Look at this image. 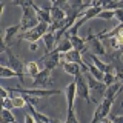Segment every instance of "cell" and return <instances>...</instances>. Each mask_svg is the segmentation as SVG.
Instances as JSON below:
<instances>
[{
    "instance_id": "obj_28",
    "label": "cell",
    "mask_w": 123,
    "mask_h": 123,
    "mask_svg": "<svg viewBox=\"0 0 123 123\" xmlns=\"http://www.w3.org/2000/svg\"><path fill=\"white\" fill-rule=\"evenodd\" d=\"M8 95H9L8 89H5V88H2V86H0V98H6Z\"/></svg>"
},
{
    "instance_id": "obj_21",
    "label": "cell",
    "mask_w": 123,
    "mask_h": 123,
    "mask_svg": "<svg viewBox=\"0 0 123 123\" xmlns=\"http://www.w3.org/2000/svg\"><path fill=\"white\" fill-rule=\"evenodd\" d=\"M115 82H120V80L115 77V74L114 72H106V74H103V79H102V83L105 85V88H108V86H111L112 83H115Z\"/></svg>"
},
{
    "instance_id": "obj_26",
    "label": "cell",
    "mask_w": 123,
    "mask_h": 123,
    "mask_svg": "<svg viewBox=\"0 0 123 123\" xmlns=\"http://www.w3.org/2000/svg\"><path fill=\"white\" fill-rule=\"evenodd\" d=\"M2 109H6V111H12V103H11V98L8 95L6 98H3V108Z\"/></svg>"
},
{
    "instance_id": "obj_23",
    "label": "cell",
    "mask_w": 123,
    "mask_h": 123,
    "mask_svg": "<svg viewBox=\"0 0 123 123\" xmlns=\"http://www.w3.org/2000/svg\"><path fill=\"white\" fill-rule=\"evenodd\" d=\"M95 18H103V20H109V18H114V11H100Z\"/></svg>"
},
{
    "instance_id": "obj_27",
    "label": "cell",
    "mask_w": 123,
    "mask_h": 123,
    "mask_svg": "<svg viewBox=\"0 0 123 123\" xmlns=\"http://www.w3.org/2000/svg\"><path fill=\"white\" fill-rule=\"evenodd\" d=\"M114 17L118 20V23H123V9H115L114 11Z\"/></svg>"
},
{
    "instance_id": "obj_10",
    "label": "cell",
    "mask_w": 123,
    "mask_h": 123,
    "mask_svg": "<svg viewBox=\"0 0 123 123\" xmlns=\"http://www.w3.org/2000/svg\"><path fill=\"white\" fill-rule=\"evenodd\" d=\"M20 32V25H12V26H8L5 29V34H3V43L6 46L11 45V42H12V38L17 36V34Z\"/></svg>"
},
{
    "instance_id": "obj_9",
    "label": "cell",
    "mask_w": 123,
    "mask_h": 123,
    "mask_svg": "<svg viewBox=\"0 0 123 123\" xmlns=\"http://www.w3.org/2000/svg\"><path fill=\"white\" fill-rule=\"evenodd\" d=\"M65 95H66V103H68V111L74 109V100H75V83L71 82L65 89Z\"/></svg>"
},
{
    "instance_id": "obj_8",
    "label": "cell",
    "mask_w": 123,
    "mask_h": 123,
    "mask_svg": "<svg viewBox=\"0 0 123 123\" xmlns=\"http://www.w3.org/2000/svg\"><path fill=\"white\" fill-rule=\"evenodd\" d=\"M120 91H122V82H115V83H112L111 86H108L106 89H105V98H103V100H108V102L114 103L115 97L120 94Z\"/></svg>"
},
{
    "instance_id": "obj_29",
    "label": "cell",
    "mask_w": 123,
    "mask_h": 123,
    "mask_svg": "<svg viewBox=\"0 0 123 123\" xmlns=\"http://www.w3.org/2000/svg\"><path fill=\"white\" fill-rule=\"evenodd\" d=\"M25 123H36V120H34V118L31 117L28 112H26V114H25Z\"/></svg>"
},
{
    "instance_id": "obj_25",
    "label": "cell",
    "mask_w": 123,
    "mask_h": 123,
    "mask_svg": "<svg viewBox=\"0 0 123 123\" xmlns=\"http://www.w3.org/2000/svg\"><path fill=\"white\" fill-rule=\"evenodd\" d=\"M108 120L111 123H123V115H114V114H108Z\"/></svg>"
},
{
    "instance_id": "obj_32",
    "label": "cell",
    "mask_w": 123,
    "mask_h": 123,
    "mask_svg": "<svg viewBox=\"0 0 123 123\" xmlns=\"http://www.w3.org/2000/svg\"><path fill=\"white\" fill-rule=\"evenodd\" d=\"M3 8H5V3H0V22H2V12H3Z\"/></svg>"
},
{
    "instance_id": "obj_1",
    "label": "cell",
    "mask_w": 123,
    "mask_h": 123,
    "mask_svg": "<svg viewBox=\"0 0 123 123\" xmlns=\"http://www.w3.org/2000/svg\"><path fill=\"white\" fill-rule=\"evenodd\" d=\"M32 3L34 2H23V0L12 2V5L22 8V20L18 23V25H20V34L36 28L37 23H38V18H37L36 12H34V9H32Z\"/></svg>"
},
{
    "instance_id": "obj_14",
    "label": "cell",
    "mask_w": 123,
    "mask_h": 123,
    "mask_svg": "<svg viewBox=\"0 0 123 123\" xmlns=\"http://www.w3.org/2000/svg\"><path fill=\"white\" fill-rule=\"evenodd\" d=\"M32 9H34V12H36V15H37L38 22H43V23H46V25H51V17H49V12L43 11L40 6H37L36 3H32Z\"/></svg>"
},
{
    "instance_id": "obj_17",
    "label": "cell",
    "mask_w": 123,
    "mask_h": 123,
    "mask_svg": "<svg viewBox=\"0 0 123 123\" xmlns=\"http://www.w3.org/2000/svg\"><path fill=\"white\" fill-rule=\"evenodd\" d=\"M102 11H115V9H123V2H102Z\"/></svg>"
},
{
    "instance_id": "obj_18",
    "label": "cell",
    "mask_w": 123,
    "mask_h": 123,
    "mask_svg": "<svg viewBox=\"0 0 123 123\" xmlns=\"http://www.w3.org/2000/svg\"><path fill=\"white\" fill-rule=\"evenodd\" d=\"M25 71H26V74H28L29 77H36L38 72H40V68H38V63L37 62H28V63L25 65Z\"/></svg>"
},
{
    "instance_id": "obj_15",
    "label": "cell",
    "mask_w": 123,
    "mask_h": 123,
    "mask_svg": "<svg viewBox=\"0 0 123 123\" xmlns=\"http://www.w3.org/2000/svg\"><path fill=\"white\" fill-rule=\"evenodd\" d=\"M43 42H45V48H46V54H49V52H52L54 51V48H55V42H54V34L52 32H46L43 37Z\"/></svg>"
},
{
    "instance_id": "obj_31",
    "label": "cell",
    "mask_w": 123,
    "mask_h": 123,
    "mask_svg": "<svg viewBox=\"0 0 123 123\" xmlns=\"http://www.w3.org/2000/svg\"><path fill=\"white\" fill-rule=\"evenodd\" d=\"M29 49H31L32 52H36L37 49H38V45H37V43H29Z\"/></svg>"
},
{
    "instance_id": "obj_7",
    "label": "cell",
    "mask_w": 123,
    "mask_h": 123,
    "mask_svg": "<svg viewBox=\"0 0 123 123\" xmlns=\"http://www.w3.org/2000/svg\"><path fill=\"white\" fill-rule=\"evenodd\" d=\"M32 88H37V86H42V89H45V88H49L52 86V79H51V71H48V69H42L38 74L32 79V85H31Z\"/></svg>"
},
{
    "instance_id": "obj_33",
    "label": "cell",
    "mask_w": 123,
    "mask_h": 123,
    "mask_svg": "<svg viewBox=\"0 0 123 123\" xmlns=\"http://www.w3.org/2000/svg\"><path fill=\"white\" fill-rule=\"evenodd\" d=\"M49 123H62V122H59V120H54V118H51V120H49Z\"/></svg>"
},
{
    "instance_id": "obj_12",
    "label": "cell",
    "mask_w": 123,
    "mask_h": 123,
    "mask_svg": "<svg viewBox=\"0 0 123 123\" xmlns=\"http://www.w3.org/2000/svg\"><path fill=\"white\" fill-rule=\"evenodd\" d=\"M85 79H86V82H88V88H89V91H97V92H105V85H103L102 82H98V80H95V79H92V77L89 74H86L85 75Z\"/></svg>"
},
{
    "instance_id": "obj_16",
    "label": "cell",
    "mask_w": 123,
    "mask_h": 123,
    "mask_svg": "<svg viewBox=\"0 0 123 123\" xmlns=\"http://www.w3.org/2000/svg\"><path fill=\"white\" fill-rule=\"evenodd\" d=\"M15 94V92H12ZM9 94V98H11V103H12V108H18V109H22V108L26 106V100L23 97L22 94H17V95H12Z\"/></svg>"
},
{
    "instance_id": "obj_4",
    "label": "cell",
    "mask_w": 123,
    "mask_h": 123,
    "mask_svg": "<svg viewBox=\"0 0 123 123\" xmlns=\"http://www.w3.org/2000/svg\"><path fill=\"white\" fill-rule=\"evenodd\" d=\"M74 83H75V95H79L80 98L86 100L88 103H95V100H92V98H91V95H89V88H88V82H86V79H85V75H83V74L77 75L75 79H74Z\"/></svg>"
},
{
    "instance_id": "obj_22",
    "label": "cell",
    "mask_w": 123,
    "mask_h": 123,
    "mask_svg": "<svg viewBox=\"0 0 123 123\" xmlns=\"http://www.w3.org/2000/svg\"><path fill=\"white\" fill-rule=\"evenodd\" d=\"M12 77H15L12 69L9 66H2L0 65V79H12Z\"/></svg>"
},
{
    "instance_id": "obj_30",
    "label": "cell",
    "mask_w": 123,
    "mask_h": 123,
    "mask_svg": "<svg viewBox=\"0 0 123 123\" xmlns=\"http://www.w3.org/2000/svg\"><path fill=\"white\" fill-rule=\"evenodd\" d=\"M6 49H8V46H6L5 43H3V37L0 36V51L3 52V51H6Z\"/></svg>"
},
{
    "instance_id": "obj_24",
    "label": "cell",
    "mask_w": 123,
    "mask_h": 123,
    "mask_svg": "<svg viewBox=\"0 0 123 123\" xmlns=\"http://www.w3.org/2000/svg\"><path fill=\"white\" fill-rule=\"evenodd\" d=\"M65 123H79V120H77V117H75L74 109L68 111V114H66V120H65Z\"/></svg>"
},
{
    "instance_id": "obj_3",
    "label": "cell",
    "mask_w": 123,
    "mask_h": 123,
    "mask_svg": "<svg viewBox=\"0 0 123 123\" xmlns=\"http://www.w3.org/2000/svg\"><path fill=\"white\" fill-rule=\"evenodd\" d=\"M48 31H49V25H46L43 22H38L36 28L26 31V32H22L20 36H18V40H26V42H29V43H37L38 38H42Z\"/></svg>"
},
{
    "instance_id": "obj_6",
    "label": "cell",
    "mask_w": 123,
    "mask_h": 123,
    "mask_svg": "<svg viewBox=\"0 0 123 123\" xmlns=\"http://www.w3.org/2000/svg\"><path fill=\"white\" fill-rule=\"evenodd\" d=\"M85 43H86V51H89V54H92V55L98 57V55H105L106 54L105 46L102 45V42H100L91 31H89V36H88L86 40H85Z\"/></svg>"
},
{
    "instance_id": "obj_11",
    "label": "cell",
    "mask_w": 123,
    "mask_h": 123,
    "mask_svg": "<svg viewBox=\"0 0 123 123\" xmlns=\"http://www.w3.org/2000/svg\"><path fill=\"white\" fill-rule=\"evenodd\" d=\"M66 38L69 40V43H71V46H72V49H74V51H79L80 54H82L85 49H86V43H85V38L79 37V36H68Z\"/></svg>"
},
{
    "instance_id": "obj_2",
    "label": "cell",
    "mask_w": 123,
    "mask_h": 123,
    "mask_svg": "<svg viewBox=\"0 0 123 123\" xmlns=\"http://www.w3.org/2000/svg\"><path fill=\"white\" fill-rule=\"evenodd\" d=\"M8 92L29 95V97H34V98H46V97H51V95L62 94V91L59 89H42V88H11V89H8Z\"/></svg>"
},
{
    "instance_id": "obj_19",
    "label": "cell",
    "mask_w": 123,
    "mask_h": 123,
    "mask_svg": "<svg viewBox=\"0 0 123 123\" xmlns=\"http://www.w3.org/2000/svg\"><path fill=\"white\" fill-rule=\"evenodd\" d=\"M0 123H17V122H15V117L11 111L0 109Z\"/></svg>"
},
{
    "instance_id": "obj_13",
    "label": "cell",
    "mask_w": 123,
    "mask_h": 123,
    "mask_svg": "<svg viewBox=\"0 0 123 123\" xmlns=\"http://www.w3.org/2000/svg\"><path fill=\"white\" fill-rule=\"evenodd\" d=\"M62 66H63V71L66 72L68 75H72L75 79L77 75H80L82 74V69H80L79 65H75V63H68V62H62Z\"/></svg>"
},
{
    "instance_id": "obj_5",
    "label": "cell",
    "mask_w": 123,
    "mask_h": 123,
    "mask_svg": "<svg viewBox=\"0 0 123 123\" xmlns=\"http://www.w3.org/2000/svg\"><path fill=\"white\" fill-rule=\"evenodd\" d=\"M6 55H8V62H9V68L14 71L15 77H17L18 80H20V83L25 82V75H23V71H25V63L18 59L17 55H14L12 52L9 51V49H6Z\"/></svg>"
},
{
    "instance_id": "obj_20",
    "label": "cell",
    "mask_w": 123,
    "mask_h": 123,
    "mask_svg": "<svg viewBox=\"0 0 123 123\" xmlns=\"http://www.w3.org/2000/svg\"><path fill=\"white\" fill-rule=\"evenodd\" d=\"M71 49H72V46H71V43H69V40H68V38H65L63 42H60V43L54 48V51L59 52V54H65V52L71 51Z\"/></svg>"
}]
</instances>
